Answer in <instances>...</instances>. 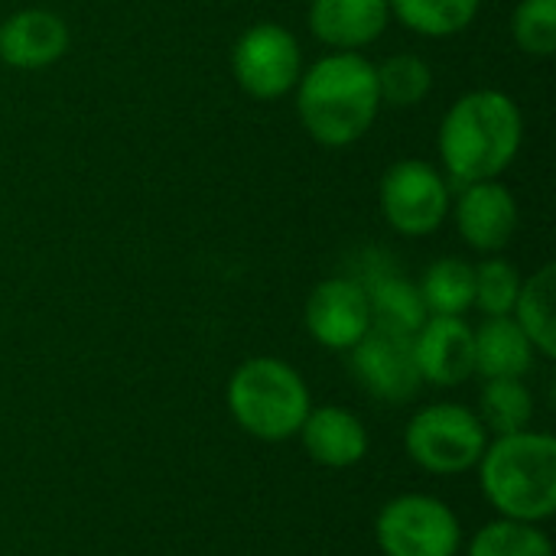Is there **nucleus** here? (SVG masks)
Instances as JSON below:
<instances>
[{
  "mask_svg": "<svg viewBox=\"0 0 556 556\" xmlns=\"http://www.w3.org/2000/svg\"><path fill=\"white\" fill-rule=\"evenodd\" d=\"M417 290L427 306V316H463L472 309L476 267L459 257H440L424 270Z\"/></svg>",
  "mask_w": 556,
  "mask_h": 556,
  "instance_id": "nucleus-19",
  "label": "nucleus"
},
{
  "mask_svg": "<svg viewBox=\"0 0 556 556\" xmlns=\"http://www.w3.org/2000/svg\"><path fill=\"white\" fill-rule=\"evenodd\" d=\"M391 20L388 0H313L309 3V33L339 49L355 52L371 46Z\"/></svg>",
  "mask_w": 556,
  "mask_h": 556,
  "instance_id": "nucleus-15",
  "label": "nucleus"
},
{
  "mask_svg": "<svg viewBox=\"0 0 556 556\" xmlns=\"http://www.w3.org/2000/svg\"><path fill=\"white\" fill-rule=\"evenodd\" d=\"M456 202V228L472 251L495 254L502 251L518 231V202L511 189L495 179L459 186Z\"/></svg>",
  "mask_w": 556,
  "mask_h": 556,
  "instance_id": "nucleus-12",
  "label": "nucleus"
},
{
  "mask_svg": "<svg viewBox=\"0 0 556 556\" xmlns=\"http://www.w3.org/2000/svg\"><path fill=\"white\" fill-rule=\"evenodd\" d=\"M225 397L235 424L261 443L293 440L313 407L303 375L270 355L241 362L228 378Z\"/></svg>",
  "mask_w": 556,
  "mask_h": 556,
  "instance_id": "nucleus-4",
  "label": "nucleus"
},
{
  "mask_svg": "<svg viewBox=\"0 0 556 556\" xmlns=\"http://www.w3.org/2000/svg\"><path fill=\"white\" fill-rule=\"evenodd\" d=\"M358 283L368 293L371 326H384V329H394L404 336H414L424 326L427 306L420 300L417 283H410L407 277H401L394 270H371Z\"/></svg>",
  "mask_w": 556,
  "mask_h": 556,
  "instance_id": "nucleus-17",
  "label": "nucleus"
},
{
  "mask_svg": "<svg viewBox=\"0 0 556 556\" xmlns=\"http://www.w3.org/2000/svg\"><path fill=\"white\" fill-rule=\"evenodd\" d=\"M466 556H554V544L538 525L498 518L469 541Z\"/></svg>",
  "mask_w": 556,
  "mask_h": 556,
  "instance_id": "nucleus-23",
  "label": "nucleus"
},
{
  "mask_svg": "<svg viewBox=\"0 0 556 556\" xmlns=\"http://www.w3.org/2000/svg\"><path fill=\"white\" fill-rule=\"evenodd\" d=\"M378 202L397 235L424 238L450 215V182L424 160H397L381 176Z\"/></svg>",
  "mask_w": 556,
  "mask_h": 556,
  "instance_id": "nucleus-7",
  "label": "nucleus"
},
{
  "mask_svg": "<svg viewBox=\"0 0 556 556\" xmlns=\"http://www.w3.org/2000/svg\"><path fill=\"white\" fill-rule=\"evenodd\" d=\"M511 33L521 52L551 59L556 52V0H521L511 16Z\"/></svg>",
  "mask_w": 556,
  "mask_h": 556,
  "instance_id": "nucleus-25",
  "label": "nucleus"
},
{
  "mask_svg": "<svg viewBox=\"0 0 556 556\" xmlns=\"http://www.w3.org/2000/svg\"><path fill=\"white\" fill-rule=\"evenodd\" d=\"M420 378L437 388H456L476 375L472 326L463 316H427L414 332Z\"/></svg>",
  "mask_w": 556,
  "mask_h": 556,
  "instance_id": "nucleus-11",
  "label": "nucleus"
},
{
  "mask_svg": "<svg viewBox=\"0 0 556 556\" xmlns=\"http://www.w3.org/2000/svg\"><path fill=\"white\" fill-rule=\"evenodd\" d=\"M476 375L492 378H525L534 368V345L511 316H489L472 329Z\"/></svg>",
  "mask_w": 556,
  "mask_h": 556,
  "instance_id": "nucleus-16",
  "label": "nucleus"
},
{
  "mask_svg": "<svg viewBox=\"0 0 556 556\" xmlns=\"http://www.w3.org/2000/svg\"><path fill=\"white\" fill-rule=\"evenodd\" d=\"M296 437L306 456L323 469H352L368 456V446H371L368 430L358 420V414L339 404L309 407Z\"/></svg>",
  "mask_w": 556,
  "mask_h": 556,
  "instance_id": "nucleus-13",
  "label": "nucleus"
},
{
  "mask_svg": "<svg viewBox=\"0 0 556 556\" xmlns=\"http://www.w3.org/2000/svg\"><path fill=\"white\" fill-rule=\"evenodd\" d=\"M231 72L241 91L257 101L283 98L296 88L303 75V52L296 36L280 23H257L251 26L231 52Z\"/></svg>",
  "mask_w": 556,
  "mask_h": 556,
  "instance_id": "nucleus-8",
  "label": "nucleus"
},
{
  "mask_svg": "<svg viewBox=\"0 0 556 556\" xmlns=\"http://www.w3.org/2000/svg\"><path fill=\"white\" fill-rule=\"evenodd\" d=\"M309 336L332 352H349L371 329L368 293L355 277H329L306 300Z\"/></svg>",
  "mask_w": 556,
  "mask_h": 556,
  "instance_id": "nucleus-10",
  "label": "nucleus"
},
{
  "mask_svg": "<svg viewBox=\"0 0 556 556\" xmlns=\"http://www.w3.org/2000/svg\"><path fill=\"white\" fill-rule=\"evenodd\" d=\"M521 111L495 88L463 94L440 124V156L453 186L498 179L521 150Z\"/></svg>",
  "mask_w": 556,
  "mask_h": 556,
  "instance_id": "nucleus-2",
  "label": "nucleus"
},
{
  "mask_svg": "<svg viewBox=\"0 0 556 556\" xmlns=\"http://www.w3.org/2000/svg\"><path fill=\"white\" fill-rule=\"evenodd\" d=\"M479 485L498 518L541 525L556 511V440L518 430L489 440L479 459Z\"/></svg>",
  "mask_w": 556,
  "mask_h": 556,
  "instance_id": "nucleus-3",
  "label": "nucleus"
},
{
  "mask_svg": "<svg viewBox=\"0 0 556 556\" xmlns=\"http://www.w3.org/2000/svg\"><path fill=\"white\" fill-rule=\"evenodd\" d=\"M388 7L391 16H397L401 26H407L410 33L443 39L469 29L479 16L482 0H388Z\"/></svg>",
  "mask_w": 556,
  "mask_h": 556,
  "instance_id": "nucleus-21",
  "label": "nucleus"
},
{
  "mask_svg": "<svg viewBox=\"0 0 556 556\" xmlns=\"http://www.w3.org/2000/svg\"><path fill=\"white\" fill-rule=\"evenodd\" d=\"M352 375L381 404H404L417 397L424 378L414 358V336L371 326L352 349Z\"/></svg>",
  "mask_w": 556,
  "mask_h": 556,
  "instance_id": "nucleus-9",
  "label": "nucleus"
},
{
  "mask_svg": "<svg viewBox=\"0 0 556 556\" xmlns=\"http://www.w3.org/2000/svg\"><path fill=\"white\" fill-rule=\"evenodd\" d=\"M489 430L479 414L463 404H427L404 427V450L414 466L430 476H463L479 466Z\"/></svg>",
  "mask_w": 556,
  "mask_h": 556,
  "instance_id": "nucleus-5",
  "label": "nucleus"
},
{
  "mask_svg": "<svg viewBox=\"0 0 556 556\" xmlns=\"http://www.w3.org/2000/svg\"><path fill=\"white\" fill-rule=\"evenodd\" d=\"M479 420L492 437L528 430L534 420V394L525 378H492L479 397Z\"/></svg>",
  "mask_w": 556,
  "mask_h": 556,
  "instance_id": "nucleus-20",
  "label": "nucleus"
},
{
  "mask_svg": "<svg viewBox=\"0 0 556 556\" xmlns=\"http://www.w3.org/2000/svg\"><path fill=\"white\" fill-rule=\"evenodd\" d=\"M375 541L384 556H456L463 525L443 498L407 492L378 511Z\"/></svg>",
  "mask_w": 556,
  "mask_h": 556,
  "instance_id": "nucleus-6",
  "label": "nucleus"
},
{
  "mask_svg": "<svg viewBox=\"0 0 556 556\" xmlns=\"http://www.w3.org/2000/svg\"><path fill=\"white\" fill-rule=\"evenodd\" d=\"M375 78H378L381 104H391V108H417L433 88V72H430L427 59H420L414 52L388 55L375 68Z\"/></svg>",
  "mask_w": 556,
  "mask_h": 556,
  "instance_id": "nucleus-22",
  "label": "nucleus"
},
{
  "mask_svg": "<svg viewBox=\"0 0 556 556\" xmlns=\"http://www.w3.org/2000/svg\"><path fill=\"white\" fill-rule=\"evenodd\" d=\"M521 290V274L515 264H508L505 257H489L476 267V296L472 306H479V313L489 316H511L515 300Z\"/></svg>",
  "mask_w": 556,
  "mask_h": 556,
  "instance_id": "nucleus-24",
  "label": "nucleus"
},
{
  "mask_svg": "<svg viewBox=\"0 0 556 556\" xmlns=\"http://www.w3.org/2000/svg\"><path fill=\"white\" fill-rule=\"evenodd\" d=\"M381 111L375 65L358 52H332L296 81V114L323 147L362 140Z\"/></svg>",
  "mask_w": 556,
  "mask_h": 556,
  "instance_id": "nucleus-1",
  "label": "nucleus"
},
{
  "mask_svg": "<svg viewBox=\"0 0 556 556\" xmlns=\"http://www.w3.org/2000/svg\"><path fill=\"white\" fill-rule=\"evenodd\" d=\"M68 49V26L59 13L29 7L0 23V59L13 68H46Z\"/></svg>",
  "mask_w": 556,
  "mask_h": 556,
  "instance_id": "nucleus-14",
  "label": "nucleus"
},
{
  "mask_svg": "<svg viewBox=\"0 0 556 556\" xmlns=\"http://www.w3.org/2000/svg\"><path fill=\"white\" fill-rule=\"evenodd\" d=\"M556 267L544 264L538 274H531L528 280H521L511 319L521 326V332L528 336V342L534 345V352H541L544 358L556 355Z\"/></svg>",
  "mask_w": 556,
  "mask_h": 556,
  "instance_id": "nucleus-18",
  "label": "nucleus"
}]
</instances>
